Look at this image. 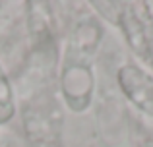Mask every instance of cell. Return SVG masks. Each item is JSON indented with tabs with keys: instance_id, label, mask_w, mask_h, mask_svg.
<instances>
[{
	"instance_id": "cell-3",
	"label": "cell",
	"mask_w": 153,
	"mask_h": 147,
	"mask_svg": "<svg viewBox=\"0 0 153 147\" xmlns=\"http://www.w3.org/2000/svg\"><path fill=\"white\" fill-rule=\"evenodd\" d=\"M12 114H14V106H12V103H0V124L6 122Z\"/></svg>"
},
{
	"instance_id": "cell-2",
	"label": "cell",
	"mask_w": 153,
	"mask_h": 147,
	"mask_svg": "<svg viewBox=\"0 0 153 147\" xmlns=\"http://www.w3.org/2000/svg\"><path fill=\"white\" fill-rule=\"evenodd\" d=\"M118 25L122 27L130 49L146 62L153 72V33L147 23L134 10H120Z\"/></svg>"
},
{
	"instance_id": "cell-1",
	"label": "cell",
	"mask_w": 153,
	"mask_h": 147,
	"mask_svg": "<svg viewBox=\"0 0 153 147\" xmlns=\"http://www.w3.org/2000/svg\"><path fill=\"white\" fill-rule=\"evenodd\" d=\"M116 78L128 101L153 118V74L140 68L138 64H126L118 70Z\"/></svg>"
}]
</instances>
